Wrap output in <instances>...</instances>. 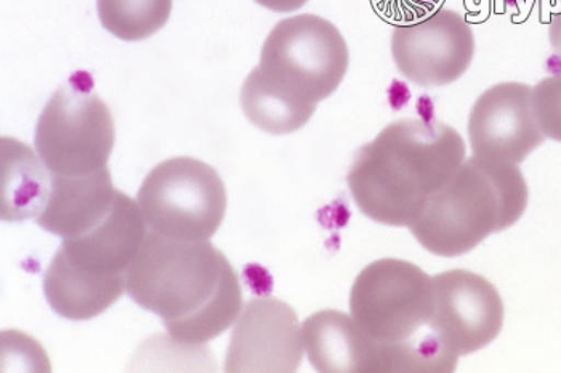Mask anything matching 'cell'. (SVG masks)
Returning a JSON list of instances; mask_svg holds the SVG:
<instances>
[{"mask_svg": "<svg viewBox=\"0 0 561 373\" xmlns=\"http://www.w3.org/2000/svg\"><path fill=\"white\" fill-rule=\"evenodd\" d=\"M127 295L161 317L173 341L199 347L237 323L241 281L209 241H176L148 231L126 271Z\"/></svg>", "mask_w": 561, "mask_h": 373, "instance_id": "6da1fadb", "label": "cell"}, {"mask_svg": "<svg viewBox=\"0 0 561 373\" xmlns=\"http://www.w3.org/2000/svg\"><path fill=\"white\" fill-rule=\"evenodd\" d=\"M466 141L439 120L401 119L359 148L346 175L359 212L408 228L466 161Z\"/></svg>", "mask_w": 561, "mask_h": 373, "instance_id": "7a4b0ae2", "label": "cell"}, {"mask_svg": "<svg viewBox=\"0 0 561 373\" xmlns=\"http://www.w3.org/2000/svg\"><path fill=\"white\" fill-rule=\"evenodd\" d=\"M528 199V185L518 164L473 154L408 228L436 257H462L491 234L514 226Z\"/></svg>", "mask_w": 561, "mask_h": 373, "instance_id": "3957f363", "label": "cell"}, {"mask_svg": "<svg viewBox=\"0 0 561 373\" xmlns=\"http://www.w3.org/2000/svg\"><path fill=\"white\" fill-rule=\"evenodd\" d=\"M114 140L113 114L84 71L72 74L51 95L37 120L36 151L55 176L106 171Z\"/></svg>", "mask_w": 561, "mask_h": 373, "instance_id": "277c9868", "label": "cell"}, {"mask_svg": "<svg viewBox=\"0 0 561 373\" xmlns=\"http://www.w3.org/2000/svg\"><path fill=\"white\" fill-rule=\"evenodd\" d=\"M148 230L176 241H209L227 213V188L213 165L195 158L161 162L137 198Z\"/></svg>", "mask_w": 561, "mask_h": 373, "instance_id": "5b68a950", "label": "cell"}, {"mask_svg": "<svg viewBox=\"0 0 561 373\" xmlns=\"http://www.w3.org/2000/svg\"><path fill=\"white\" fill-rule=\"evenodd\" d=\"M433 276L400 258L367 265L353 282L350 314L382 347L408 343L433 331Z\"/></svg>", "mask_w": 561, "mask_h": 373, "instance_id": "8992f818", "label": "cell"}, {"mask_svg": "<svg viewBox=\"0 0 561 373\" xmlns=\"http://www.w3.org/2000/svg\"><path fill=\"white\" fill-rule=\"evenodd\" d=\"M348 65V45L337 26L305 13L273 27L259 68L280 89L318 105L341 88Z\"/></svg>", "mask_w": 561, "mask_h": 373, "instance_id": "52a82bcc", "label": "cell"}, {"mask_svg": "<svg viewBox=\"0 0 561 373\" xmlns=\"http://www.w3.org/2000/svg\"><path fill=\"white\" fill-rule=\"evenodd\" d=\"M476 48L472 27L451 9L398 24L391 33L394 65L419 88H445L462 78L472 65Z\"/></svg>", "mask_w": 561, "mask_h": 373, "instance_id": "ba28073f", "label": "cell"}, {"mask_svg": "<svg viewBox=\"0 0 561 373\" xmlns=\"http://www.w3.org/2000/svg\"><path fill=\"white\" fill-rule=\"evenodd\" d=\"M431 329L454 355L473 354L493 343L504 326V302L493 282L467 269L433 276Z\"/></svg>", "mask_w": 561, "mask_h": 373, "instance_id": "9c48e42d", "label": "cell"}, {"mask_svg": "<svg viewBox=\"0 0 561 373\" xmlns=\"http://www.w3.org/2000/svg\"><path fill=\"white\" fill-rule=\"evenodd\" d=\"M304 351L302 326L294 307L273 296H259L239 314L225 371L297 372Z\"/></svg>", "mask_w": 561, "mask_h": 373, "instance_id": "30bf717a", "label": "cell"}, {"mask_svg": "<svg viewBox=\"0 0 561 373\" xmlns=\"http://www.w3.org/2000/svg\"><path fill=\"white\" fill-rule=\"evenodd\" d=\"M469 140L481 158L522 164L546 141L533 108V88L501 82L478 96L469 116Z\"/></svg>", "mask_w": 561, "mask_h": 373, "instance_id": "8fae6325", "label": "cell"}, {"mask_svg": "<svg viewBox=\"0 0 561 373\" xmlns=\"http://www.w3.org/2000/svg\"><path fill=\"white\" fill-rule=\"evenodd\" d=\"M140 206L117 191L108 212L90 230L64 240L61 250L76 268L99 276L126 275L148 234Z\"/></svg>", "mask_w": 561, "mask_h": 373, "instance_id": "7c38bea8", "label": "cell"}, {"mask_svg": "<svg viewBox=\"0 0 561 373\" xmlns=\"http://www.w3.org/2000/svg\"><path fill=\"white\" fill-rule=\"evenodd\" d=\"M305 352L314 371L379 372V345L370 340L352 314L323 310L304 320Z\"/></svg>", "mask_w": 561, "mask_h": 373, "instance_id": "4fadbf2b", "label": "cell"}, {"mask_svg": "<svg viewBox=\"0 0 561 373\" xmlns=\"http://www.w3.org/2000/svg\"><path fill=\"white\" fill-rule=\"evenodd\" d=\"M117 191L110 168L85 176L51 175L50 200L37 224L64 240L79 236L108 212Z\"/></svg>", "mask_w": 561, "mask_h": 373, "instance_id": "5bb4252c", "label": "cell"}, {"mask_svg": "<svg viewBox=\"0 0 561 373\" xmlns=\"http://www.w3.org/2000/svg\"><path fill=\"white\" fill-rule=\"evenodd\" d=\"M126 290V275L99 276L76 268L58 248L44 275L48 305L69 320H89L105 313Z\"/></svg>", "mask_w": 561, "mask_h": 373, "instance_id": "9a60e30c", "label": "cell"}, {"mask_svg": "<svg viewBox=\"0 0 561 373\" xmlns=\"http://www.w3.org/2000/svg\"><path fill=\"white\" fill-rule=\"evenodd\" d=\"M51 196V174L33 148L2 138V220H37Z\"/></svg>", "mask_w": 561, "mask_h": 373, "instance_id": "2e32d148", "label": "cell"}, {"mask_svg": "<svg viewBox=\"0 0 561 373\" xmlns=\"http://www.w3.org/2000/svg\"><path fill=\"white\" fill-rule=\"evenodd\" d=\"M241 108L257 129L270 135H289L304 129L318 105L270 81L254 68L241 89Z\"/></svg>", "mask_w": 561, "mask_h": 373, "instance_id": "e0dca14e", "label": "cell"}, {"mask_svg": "<svg viewBox=\"0 0 561 373\" xmlns=\"http://www.w3.org/2000/svg\"><path fill=\"white\" fill-rule=\"evenodd\" d=\"M172 5L173 0H96L103 27L126 43L154 36L171 19Z\"/></svg>", "mask_w": 561, "mask_h": 373, "instance_id": "ac0fdd59", "label": "cell"}, {"mask_svg": "<svg viewBox=\"0 0 561 373\" xmlns=\"http://www.w3.org/2000/svg\"><path fill=\"white\" fill-rule=\"evenodd\" d=\"M533 108L546 138L561 143V72L533 88Z\"/></svg>", "mask_w": 561, "mask_h": 373, "instance_id": "d6986e66", "label": "cell"}, {"mask_svg": "<svg viewBox=\"0 0 561 373\" xmlns=\"http://www.w3.org/2000/svg\"><path fill=\"white\" fill-rule=\"evenodd\" d=\"M549 39L552 45L553 60L559 67L557 72H561V12L552 16V22L549 24Z\"/></svg>", "mask_w": 561, "mask_h": 373, "instance_id": "ffe728a7", "label": "cell"}, {"mask_svg": "<svg viewBox=\"0 0 561 373\" xmlns=\"http://www.w3.org/2000/svg\"><path fill=\"white\" fill-rule=\"evenodd\" d=\"M255 2L265 7V9L272 10V12L290 13L302 9L308 0H255Z\"/></svg>", "mask_w": 561, "mask_h": 373, "instance_id": "44dd1931", "label": "cell"}]
</instances>
